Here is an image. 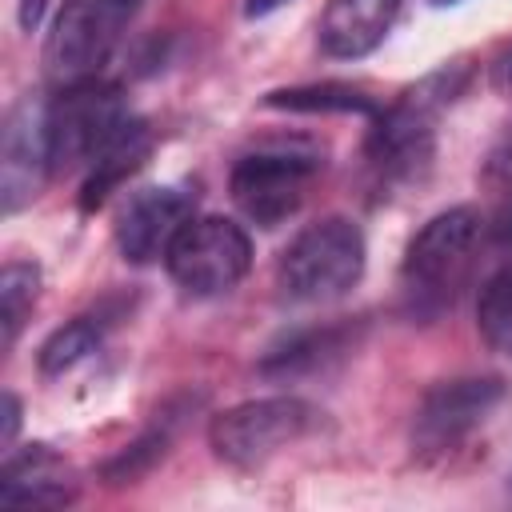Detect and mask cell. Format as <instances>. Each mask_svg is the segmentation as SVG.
Here are the masks:
<instances>
[{
  "label": "cell",
  "instance_id": "cell-20",
  "mask_svg": "<svg viewBox=\"0 0 512 512\" xmlns=\"http://www.w3.org/2000/svg\"><path fill=\"white\" fill-rule=\"evenodd\" d=\"M476 328L488 340L492 352L512 356V264L504 272H496L484 288H480V304H476Z\"/></svg>",
  "mask_w": 512,
  "mask_h": 512
},
{
  "label": "cell",
  "instance_id": "cell-23",
  "mask_svg": "<svg viewBox=\"0 0 512 512\" xmlns=\"http://www.w3.org/2000/svg\"><path fill=\"white\" fill-rule=\"evenodd\" d=\"M0 416H4L0 448H4V452H12V444H16V432H20V400H16L12 392H4V408H0Z\"/></svg>",
  "mask_w": 512,
  "mask_h": 512
},
{
  "label": "cell",
  "instance_id": "cell-7",
  "mask_svg": "<svg viewBox=\"0 0 512 512\" xmlns=\"http://www.w3.org/2000/svg\"><path fill=\"white\" fill-rule=\"evenodd\" d=\"M172 284L188 296H224L252 268V240L228 216H192L164 252Z\"/></svg>",
  "mask_w": 512,
  "mask_h": 512
},
{
  "label": "cell",
  "instance_id": "cell-18",
  "mask_svg": "<svg viewBox=\"0 0 512 512\" xmlns=\"http://www.w3.org/2000/svg\"><path fill=\"white\" fill-rule=\"evenodd\" d=\"M176 424H180V412H176V408L156 412V424H152L140 440H132L120 456H112V460L104 464V480H108V484H132V480H140L156 460H164V452H168V444H172V436H176Z\"/></svg>",
  "mask_w": 512,
  "mask_h": 512
},
{
  "label": "cell",
  "instance_id": "cell-22",
  "mask_svg": "<svg viewBox=\"0 0 512 512\" xmlns=\"http://www.w3.org/2000/svg\"><path fill=\"white\" fill-rule=\"evenodd\" d=\"M488 80H492L496 92L512 96V40L500 44V52L492 56V64H488Z\"/></svg>",
  "mask_w": 512,
  "mask_h": 512
},
{
  "label": "cell",
  "instance_id": "cell-4",
  "mask_svg": "<svg viewBox=\"0 0 512 512\" xmlns=\"http://www.w3.org/2000/svg\"><path fill=\"white\" fill-rule=\"evenodd\" d=\"M324 424V412L304 396H260L224 408L208 424L212 456L228 468L256 472L284 448L308 440Z\"/></svg>",
  "mask_w": 512,
  "mask_h": 512
},
{
  "label": "cell",
  "instance_id": "cell-5",
  "mask_svg": "<svg viewBox=\"0 0 512 512\" xmlns=\"http://www.w3.org/2000/svg\"><path fill=\"white\" fill-rule=\"evenodd\" d=\"M508 384L500 376H456L432 384L412 412V452L416 460H448L468 440H476L496 412L508 404Z\"/></svg>",
  "mask_w": 512,
  "mask_h": 512
},
{
  "label": "cell",
  "instance_id": "cell-28",
  "mask_svg": "<svg viewBox=\"0 0 512 512\" xmlns=\"http://www.w3.org/2000/svg\"><path fill=\"white\" fill-rule=\"evenodd\" d=\"M508 496H512V472H508Z\"/></svg>",
  "mask_w": 512,
  "mask_h": 512
},
{
  "label": "cell",
  "instance_id": "cell-8",
  "mask_svg": "<svg viewBox=\"0 0 512 512\" xmlns=\"http://www.w3.org/2000/svg\"><path fill=\"white\" fill-rule=\"evenodd\" d=\"M128 104L116 84L88 76L60 84V92L48 100V140H52V168H84L108 136L128 120Z\"/></svg>",
  "mask_w": 512,
  "mask_h": 512
},
{
  "label": "cell",
  "instance_id": "cell-3",
  "mask_svg": "<svg viewBox=\"0 0 512 512\" xmlns=\"http://www.w3.org/2000/svg\"><path fill=\"white\" fill-rule=\"evenodd\" d=\"M364 232L348 216H324L296 232L276 260V292L288 304H328L364 276Z\"/></svg>",
  "mask_w": 512,
  "mask_h": 512
},
{
  "label": "cell",
  "instance_id": "cell-10",
  "mask_svg": "<svg viewBox=\"0 0 512 512\" xmlns=\"http://www.w3.org/2000/svg\"><path fill=\"white\" fill-rule=\"evenodd\" d=\"M52 168V140H48V100L40 96H20L8 116H4V144H0V208L4 216H16L28 208Z\"/></svg>",
  "mask_w": 512,
  "mask_h": 512
},
{
  "label": "cell",
  "instance_id": "cell-24",
  "mask_svg": "<svg viewBox=\"0 0 512 512\" xmlns=\"http://www.w3.org/2000/svg\"><path fill=\"white\" fill-rule=\"evenodd\" d=\"M44 8H48V0H20V28H24V32H32V28L40 24Z\"/></svg>",
  "mask_w": 512,
  "mask_h": 512
},
{
  "label": "cell",
  "instance_id": "cell-14",
  "mask_svg": "<svg viewBox=\"0 0 512 512\" xmlns=\"http://www.w3.org/2000/svg\"><path fill=\"white\" fill-rule=\"evenodd\" d=\"M152 152V128L140 116H128L108 144L84 164V184H80V212H96Z\"/></svg>",
  "mask_w": 512,
  "mask_h": 512
},
{
  "label": "cell",
  "instance_id": "cell-21",
  "mask_svg": "<svg viewBox=\"0 0 512 512\" xmlns=\"http://www.w3.org/2000/svg\"><path fill=\"white\" fill-rule=\"evenodd\" d=\"M480 180L504 196H512V124L500 132V140L488 148L484 156V168H480Z\"/></svg>",
  "mask_w": 512,
  "mask_h": 512
},
{
  "label": "cell",
  "instance_id": "cell-25",
  "mask_svg": "<svg viewBox=\"0 0 512 512\" xmlns=\"http://www.w3.org/2000/svg\"><path fill=\"white\" fill-rule=\"evenodd\" d=\"M284 0H244V12L256 20V16H268V12H276Z\"/></svg>",
  "mask_w": 512,
  "mask_h": 512
},
{
  "label": "cell",
  "instance_id": "cell-1",
  "mask_svg": "<svg viewBox=\"0 0 512 512\" xmlns=\"http://www.w3.org/2000/svg\"><path fill=\"white\" fill-rule=\"evenodd\" d=\"M464 84L468 68L460 60L444 64L372 116V132L364 140V172L372 192H404L432 172L440 112L464 92Z\"/></svg>",
  "mask_w": 512,
  "mask_h": 512
},
{
  "label": "cell",
  "instance_id": "cell-27",
  "mask_svg": "<svg viewBox=\"0 0 512 512\" xmlns=\"http://www.w3.org/2000/svg\"><path fill=\"white\" fill-rule=\"evenodd\" d=\"M432 8H444V4H456V0H428Z\"/></svg>",
  "mask_w": 512,
  "mask_h": 512
},
{
  "label": "cell",
  "instance_id": "cell-15",
  "mask_svg": "<svg viewBox=\"0 0 512 512\" xmlns=\"http://www.w3.org/2000/svg\"><path fill=\"white\" fill-rule=\"evenodd\" d=\"M360 340V324H324V328H308L288 336L284 344L268 348V356L260 360L264 376L288 380V376H312L332 368L336 360H344Z\"/></svg>",
  "mask_w": 512,
  "mask_h": 512
},
{
  "label": "cell",
  "instance_id": "cell-6",
  "mask_svg": "<svg viewBox=\"0 0 512 512\" xmlns=\"http://www.w3.org/2000/svg\"><path fill=\"white\" fill-rule=\"evenodd\" d=\"M320 168H324V152L312 144H268L244 152L232 164L228 192L252 224L276 228L304 204L308 184L320 176Z\"/></svg>",
  "mask_w": 512,
  "mask_h": 512
},
{
  "label": "cell",
  "instance_id": "cell-9",
  "mask_svg": "<svg viewBox=\"0 0 512 512\" xmlns=\"http://www.w3.org/2000/svg\"><path fill=\"white\" fill-rule=\"evenodd\" d=\"M128 12L116 0H64L44 40V68L52 80L72 84L104 68Z\"/></svg>",
  "mask_w": 512,
  "mask_h": 512
},
{
  "label": "cell",
  "instance_id": "cell-16",
  "mask_svg": "<svg viewBox=\"0 0 512 512\" xmlns=\"http://www.w3.org/2000/svg\"><path fill=\"white\" fill-rule=\"evenodd\" d=\"M120 316H124V304L108 300V304H100V308H92V312L68 320L64 328H56V332L40 344V356H36L40 372H44V376H60V372L76 368L80 360H88Z\"/></svg>",
  "mask_w": 512,
  "mask_h": 512
},
{
  "label": "cell",
  "instance_id": "cell-12",
  "mask_svg": "<svg viewBox=\"0 0 512 512\" xmlns=\"http://www.w3.org/2000/svg\"><path fill=\"white\" fill-rule=\"evenodd\" d=\"M76 472L72 464L52 452L48 444H28L4 452L0 468V508H64L76 500Z\"/></svg>",
  "mask_w": 512,
  "mask_h": 512
},
{
  "label": "cell",
  "instance_id": "cell-11",
  "mask_svg": "<svg viewBox=\"0 0 512 512\" xmlns=\"http://www.w3.org/2000/svg\"><path fill=\"white\" fill-rule=\"evenodd\" d=\"M196 216L192 184H152L140 188L116 216V248L128 264H152L168 252L176 232Z\"/></svg>",
  "mask_w": 512,
  "mask_h": 512
},
{
  "label": "cell",
  "instance_id": "cell-26",
  "mask_svg": "<svg viewBox=\"0 0 512 512\" xmlns=\"http://www.w3.org/2000/svg\"><path fill=\"white\" fill-rule=\"evenodd\" d=\"M116 4H120V8H124V12H128V16H132V12H136V4H140V0H116Z\"/></svg>",
  "mask_w": 512,
  "mask_h": 512
},
{
  "label": "cell",
  "instance_id": "cell-2",
  "mask_svg": "<svg viewBox=\"0 0 512 512\" xmlns=\"http://www.w3.org/2000/svg\"><path fill=\"white\" fill-rule=\"evenodd\" d=\"M484 244V220L476 208L460 204L436 212L404 248L400 260V308L404 316L432 324L464 292Z\"/></svg>",
  "mask_w": 512,
  "mask_h": 512
},
{
  "label": "cell",
  "instance_id": "cell-19",
  "mask_svg": "<svg viewBox=\"0 0 512 512\" xmlns=\"http://www.w3.org/2000/svg\"><path fill=\"white\" fill-rule=\"evenodd\" d=\"M40 296V268L32 260H8L0 272V328H4V352L16 348V336L24 320L32 316Z\"/></svg>",
  "mask_w": 512,
  "mask_h": 512
},
{
  "label": "cell",
  "instance_id": "cell-17",
  "mask_svg": "<svg viewBox=\"0 0 512 512\" xmlns=\"http://www.w3.org/2000/svg\"><path fill=\"white\" fill-rule=\"evenodd\" d=\"M264 108H284V112H356V116H376L384 104L348 80H324V84H296V88H272L264 96Z\"/></svg>",
  "mask_w": 512,
  "mask_h": 512
},
{
  "label": "cell",
  "instance_id": "cell-13",
  "mask_svg": "<svg viewBox=\"0 0 512 512\" xmlns=\"http://www.w3.org/2000/svg\"><path fill=\"white\" fill-rule=\"evenodd\" d=\"M400 0H328L316 24V40L336 60H360L388 36Z\"/></svg>",
  "mask_w": 512,
  "mask_h": 512
}]
</instances>
